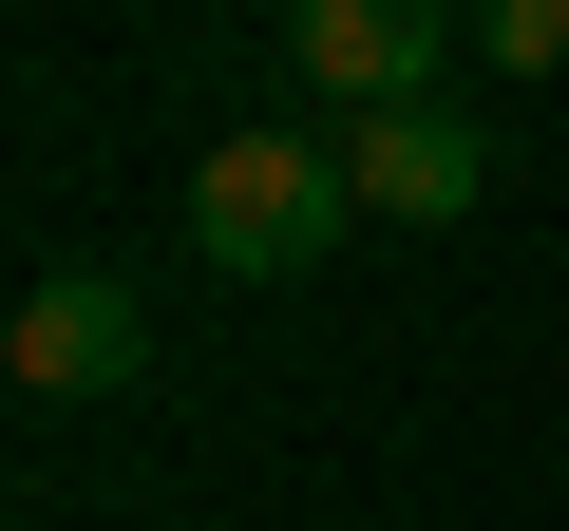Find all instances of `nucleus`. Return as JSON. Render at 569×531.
<instances>
[{
	"label": "nucleus",
	"instance_id": "obj_2",
	"mask_svg": "<svg viewBox=\"0 0 569 531\" xmlns=\"http://www.w3.org/2000/svg\"><path fill=\"white\" fill-rule=\"evenodd\" d=\"M284 58H305V114H399L456 96V0H284Z\"/></svg>",
	"mask_w": 569,
	"mask_h": 531
},
{
	"label": "nucleus",
	"instance_id": "obj_3",
	"mask_svg": "<svg viewBox=\"0 0 569 531\" xmlns=\"http://www.w3.org/2000/svg\"><path fill=\"white\" fill-rule=\"evenodd\" d=\"M323 152H342V209H361V228H456V209L493 190V133H475L456 96H399V114H342Z\"/></svg>",
	"mask_w": 569,
	"mask_h": 531
},
{
	"label": "nucleus",
	"instance_id": "obj_4",
	"mask_svg": "<svg viewBox=\"0 0 569 531\" xmlns=\"http://www.w3.org/2000/svg\"><path fill=\"white\" fill-rule=\"evenodd\" d=\"M0 380H20V399H114L133 380V285H96V266L20 285V304H0Z\"/></svg>",
	"mask_w": 569,
	"mask_h": 531
},
{
	"label": "nucleus",
	"instance_id": "obj_1",
	"mask_svg": "<svg viewBox=\"0 0 569 531\" xmlns=\"http://www.w3.org/2000/svg\"><path fill=\"white\" fill-rule=\"evenodd\" d=\"M361 209H342V152L305 133V114H247V133H209L190 152V247L228 266V285H284V266H323Z\"/></svg>",
	"mask_w": 569,
	"mask_h": 531
},
{
	"label": "nucleus",
	"instance_id": "obj_5",
	"mask_svg": "<svg viewBox=\"0 0 569 531\" xmlns=\"http://www.w3.org/2000/svg\"><path fill=\"white\" fill-rule=\"evenodd\" d=\"M493 58H569V0H493Z\"/></svg>",
	"mask_w": 569,
	"mask_h": 531
}]
</instances>
